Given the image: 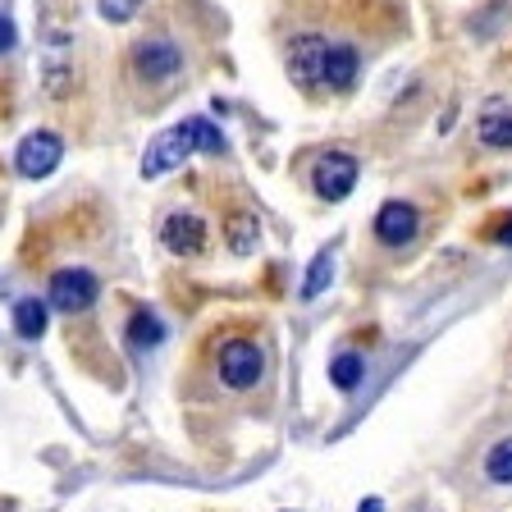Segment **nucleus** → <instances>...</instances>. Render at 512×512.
Segmentation results:
<instances>
[{"instance_id": "obj_1", "label": "nucleus", "mask_w": 512, "mask_h": 512, "mask_svg": "<svg viewBox=\"0 0 512 512\" xmlns=\"http://www.w3.org/2000/svg\"><path fill=\"white\" fill-rule=\"evenodd\" d=\"M197 151H224V133L202 115L183 119V124H174L151 138L147 156H142V179H165V174L179 170L183 160L197 156Z\"/></svg>"}, {"instance_id": "obj_2", "label": "nucleus", "mask_w": 512, "mask_h": 512, "mask_svg": "<svg viewBox=\"0 0 512 512\" xmlns=\"http://www.w3.org/2000/svg\"><path fill=\"white\" fill-rule=\"evenodd\" d=\"M96 293H101V284H96L92 270H83V266H64V270H55V275H51V288H46V302H51L55 311L83 316V311L96 302Z\"/></svg>"}, {"instance_id": "obj_3", "label": "nucleus", "mask_w": 512, "mask_h": 512, "mask_svg": "<svg viewBox=\"0 0 512 512\" xmlns=\"http://www.w3.org/2000/svg\"><path fill=\"white\" fill-rule=\"evenodd\" d=\"M325 55H330V42L316 37V32H302L288 42V78L302 87V92H316L325 87Z\"/></svg>"}, {"instance_id": "obj_4", "label": "nucleus", "mask_w": 512, "mask_h": 512, "mask_svg": "<svg viewBox=\"0 0 512 512\" xmlns=\"http://www.w3.org/2000/svg\"><path fill=\"white\" fill-rule=\"evenodd\" d=\"M60 160H64L60 133L37 128V133H28V138L19 142V151H14V170H19L23 179H46V174L60 170Z\"/></svg>"}, {"instance_id": "obj_5", "label": "nucleus", "mask_w": 512, "mask_h": 512, "mask_svg": "<svg viewBox=\"0 0 512 512\" xmlns=\"http://www.w3.org/2000/svg\"><path fill=\"white\" fill-rule=\"evenodd\" d=\"M133 74L142 83H170L183 74V51L170 37H147V42L133 46Z\"/></svg>"}, {"instance_id": "obj_6", "label": "nucleus", "mask_w": 512, "mask_h": 512, "mask_svg": "<svg viewBox=\"0 0 512 512\" xmlns=\"http://www.w3.org/2000/svg\"><path fill=\"white\" fill-rule=\"evenodd\" d=\"M220 375L229 389H252V384H261V375H266V352L247 339H229L220 348Z\"/></svg>"}, {"instance_id": "obj_7", "label": "nucleus", "mask_w": 512, "mask_h": 512, "mask_svg": "<svg viewBox=\"0 0 512 512\" xmlns=\"http://www.w3.org/2000/svg\"><path fill=\"white\" fill-rule=\"evenodd\" d=\"M357 156H348V151H325V156L316 160V170H311V188L325 197V202H343L352 188H357Z\"/></svg>"}, {"instance_id": "obj_8", "label": "nucleus", "mask_w": 512, "mask_h": 512, "mask_svg": "<svg viewBox=\"0 0 512 512\" xmlns=\"http://www.w3.org/2000/svg\"><path fill=\"white\" fill-rule=\"evenodd\" d=\"M416 234H421V215H416L412 202L394 197V202H384L380 211H375V238H380L384 247H407Z\"/></svg>"}, {"instance_id": "obj_9", "label": "nucleus", "mask_w": 512, "mask_h": 512, "mask_svg": "<svg viewBox=\"0 0 512 512\" xmlns=\"http://www.w3.org/2000/svg\"><path fill=\"white\" fill-rule=\"evenodd\" d=\"M74 83V42L64 32H51L42 46V87L46 96H64Z\"/></svg>"}, {"instance_id": "obj_10", "label": "nucleus", "mask_w": 512, "mask_h": 512, "mask_svg": "<svg viewBox=\"0 0 512 512\" xmlns=\"http://www.w3.org/2000/svg\"><path fill=\"white\" fill-rule=\"evenodd\" d=\"M160 243H165V252H174V256H202L206 252L202 215H192V211L165 215V224H160Z\"/></svg>"}, {"instance_id": "obj_11", "label": "nucleus", "mask_w": 512, "mask_h": 512, "mask_svg": "<svg viewBox=\"0 0 512 512\" xmlns=\"http://www.w3.org/2000/svg\"><path fill=\"white\" fill-rule=\"evenodd\" d=\"M476 138L494 151L512 147V101H503V96L485 101V110H480V119H476Z\"/></svg>"}, {"instance_id": "obj_12", "label": "nucleus", "mask_w": 512, "mask_h": 512, "mask_svg": "<svg viewBox=\"0 0 512 512\" xmlns=\"http://www.w3.org/2000/svg\"><path fill=\"white\" fill-rule=\"evenodd\" d=\"M357 69H362L357 51L343 42H330V55H325V87H330V92H348V87L357 83Z\"/></svg>"}, {"instance_id": "obj_13", "label": "nucleus", "mask_w": 512, "mask_h": 512, "mask_svg": "<svg viewBox=\"0 0 512 512\" xmlns=\"http://www.w3.org/2000/svg\"><path fill=\"white\" fill-rule=\"evenodd\" d=\"M46 320H51V302H42V298H19L14 302V330H19V339L37 343L46 334Z\"/></svg>"}, {"instance_id": "obj_14", "label": "nucleus", "mask_w": 512, "mask_h": 512, "mask_svg": "<svg viewBox=\"0 0 512 512\" xmlns=\"http://www.w3.org/2000/svg\"><path fill=\"white\" fill-rule=\"evenodd\" d=\"M224 243H229V252H234V256H252L256 243H261V220H256V215H247V211L229 215Z\"/></svg>"}, {"instance_id": "obj_15", "label": "nucleus", "mask_w": 512, "mask_h": 512, "mask_svg": "<svg viewBox=\"0 0 512 512\" xmlns=\"http://www.w3.org/2000/svg\"><path fill=\"white\" fill-rule=\"evenodd\" d=\"M160 339H165V325H160V316L156 311H147V307H138L133 316H128V343L138 352H147V348H160Z\"/></svg>"}, {"instance_id": "obj_16", "label": "nucleus", "mask_w": 512, "mask_h": 512, "mask_svg": "<svg viewBox=\"0 0 512 512\" xmlns=\"http://www.w3.org/2000/svg\"><path fill=\"white\" fill-rule=\"evenodd\" d=\"M330 279H334V252H330V247H320V252L311 256V270H307V279H302V302L320 298V293L330 288Z\"/></svg>"}, {"instance_id": "obj_17", "label": "nucleus", "mask_w": 512, "mask_h": 512, "mask_svg": "<svg viewBox=\"0 0 512 512\" xmlns=\"http://www.w3.org/2000/svg\"><path fill=\"white\" fill-rule=\"evenodd\" d=\"M362 375H366V362L357 352H339L330 362V380H334V389H343V394H352V389L362 384Z\"/></svg>"}, {"instance_id": "obj_18", "label": "nucleus", "mask_w": 512, "mask_h": 512, "mask_svg": "<svg viewBox=\"0 0 512 512\" xmlns=\"http://www.w3.org/2000/svg\"><path fill=\"white\" fill-rule=\"evenodd\" d=\"M485 476H490L494 485H512V435L499 439V444L485 453Z\"/></svg>"}, {"instance_id": "obj_19", "label": "nucleus", "mask_w": 512, "mask_h": 512, "mask_svg": "<svg viewBox=\"0 0 512 512\" xmlns=\"http://www.w3.org/2000/svg\"><path fill=\"white\" fill-rule=\"evenodd\" d=\"M96 10H101L106 23H128L142 10V0H96Z\"/></svg>"}, {"instance_id": "obj_20", "label": "nucleus", "mask_w": 512, "mask_h": 512, "mask_svg": "<svg viewBox=\"0 0 512 512\" xmlns=\"http://www.w3.org/2000/svg\"><path fill=\"white\" fill-rule=\"evenodd\" d=\"M14 42H19V28H14L10 14H0V55L14 51Z\"/></svg>"}, {"instance_id": "obj_21", "label": "nucleus", "mask_w": 512, "mask_h": 512, "mask_svg": "<svg viewBox=\"0 0 512 512\" xmlns=\"http://www.w3.org/2000/svg\"><path fill=\"white\" fill-rule=\"evenodd\" d=\"M357 512H384V503H380V499H366V503H362V508H357Z\"/></svg>"}, {"instance_id": "obj_22", "label": "nucleus", "mask_w": 512, "mask_h": 512, "mask_svg": "<svg viewBox=\"0 0 512 512\" xmlns=\"http://www.w3.org/2000/svg\"><path fill=\"white\" fill-rule=\"evenodd\" d=\"M499 238H503V243H512V220H508V229H503V234H499Z\"/></svg>"}]
</instances>
